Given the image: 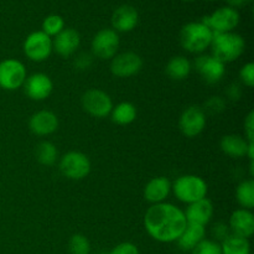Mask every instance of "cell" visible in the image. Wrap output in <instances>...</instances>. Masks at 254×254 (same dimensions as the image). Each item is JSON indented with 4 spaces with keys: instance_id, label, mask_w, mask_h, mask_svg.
<instances>
[{
    "instance_id": "13",
    "label": "cell",
    "mask_w": 254,
    "mask_h": 254,
    "mask_svg": "<svg viewBox=\"0 0 254 254\" xmlns=\"http://www.w3.org/2000/svg\"><path fill=\"white\" fill-rule=\"evenodd\" d=\"M195 68L201 78L208 84L218 83L226 73L225 64L212 55H200L195 60Z\"/></svg>"
},
{
    "instance_id": "4",
    "label": "cell",
    "mask_w": 254,
    "mask_h": 254,
    "mask_svg": "<svg viewBox=\"0 0 254 254\" xmlns=\"http://www.w3.org/2000/svg\"><path fill=\"white\" fill-rule=\"evenodd\" d=\"M171 191L175 197L184 203L196 202L207 196V184L197 175H183L171 184Z\"/></svg>"
},
{
    "instance_id": "21",
    "label": "cell",
    "mask_w": 254,
    "mask_h": 254,
    "mask_svg": "<svg viewBox=\"0 0 254 254\" xmlns=\"http://www.w3.org/2000/svg\"><path fill=\"white\" fill-rule=\"evenodd\" d=\"M251 144L252 143H250L247 139L238 135V134H228V135L222 136V139H221L220 141L221 150H222L226 155L236 159L247 156L248 149H250Z\"/></svg>"
},
{
    "instance_id": "20",
    "label": "cell",
    "mask_w": 254,
    "mask_h": 254,
    "mask_svg": "<svg viewBox=\"0 0 254 254\" xmlns=\"http://www.w3.org/2000/svg\"><path fill=\"white\" fill-rule=\"evenodd\" d=\"M184 213H185L188 223L206 226L213 216V205L208 198L205 197L202 200L190 203Z\"/></svg>"
},
{
    "instance_id": "17",
    "label": "cell",
    "mask_w": 254,
    "mask_h": 254,
    "mask_svg": "<svg viewBox=\"0 0 254 254\" xmlns=\"http://www.w3.org/2000/svg\"><path fill=\"white\" fill-rule=\"evenodd\" d=\"M228 227L232 235L243 238L252 237L254 233V216L251 210L238 208L231 215Z\"/></svg>"
},
{
    "instance_id": "10",
    "label": "cell",
    "mask_w": 254,
    "mask_h": 254,
    "mask_svg": "<svg viewBox=\"0 0 254 254\" xmlns=\"http://www.w3.org/2000/svg\"><path fill=\"white\" fill-rule=\"evenodd\" d=\"M24 54L34 62L46 61L52 54V39L44 31H34L25 39Z\"/></svg>"
},
{
    "instance_id": "5",
    "label": "cell",
    "mask_w": 254,
    "mask_h": 254,
    "mask_svg": "<svg viewBox=\"0 0 254 254\" xmlns=\"http://www.w3.org/2000/svg\"><path fill=\"white\" fill-rule=\"evenodd\" d=\"M60 171L69 180H83L91 173V160L81 151H68L60 159Z\"/></svg>"
},
{
    "instance_id": "40",
    "label": "cell",
    "mask_w": 254,
    "mask_h": 254,
    "mask_svg": "<svg viewBox=\"0 0 254 254\" xmlns=\"http://www.w3.org/2000/svg\"><path fill=\"white\" fill-rule=\"evenodd\" d=\"M98 254H108V253H104V252H101V253H98Z\"/></svg>"
},
{
    "instance_id": "25",
    "label": "cell",
    "mask_w": 254,
    "mask_h": 254,
    "mask_svg": "<svg viewBox=\"0 0 254 254\" xmlns=\"http://www.w3.org/2000/svg\"><path fill=\"white\" fill-rule=\"evenodd\" d=\"M222 254H251V245L247 238L240 237L231 233L221 243Z\"/></svg>"
},
{
    "instance_id": "31",
    "label": "cell",
    "mask_w": 254,
    "mask_h": 254,
    "mask_svg": "<svg viewBox=\"0 0 254 254\" xmlns=\"http://www.w3.org/2000/svg\"><path fill=\"white\" fill-rule=\"evenodd\" d=\"M226 102L221 97H211L205 103V111H207L210 114H218L225 111Z\"/></svg>"
},
{
    "instance_id": "18",
    "label": "cell",
    "mask_w": 254,
    "mask_h": 254,
    "mask_svg": "<svg viewBox=\"0 0 254 254\" xmlns=\"http://www.w3.org/2000/svg\"><path fill=\"white\" fill-rule=\"evenodd\" d=\"M139 14L131 5H122L112 15V26L117 32H129L138 25Z\"/></svg>"
},
{
    "instance_id": "33",
    "label": "cell",
    "mask_w": 254,
    "mask_h": 254,
    "mask_svg": "<svg viewBox=\"0 0 254 254\" xmlns=\"http://www.w3.org/2000/svg\"><path fill=\"white\" fill-rule=\"evenodd\" d=\"M93 55L87 54V52H82V54L77 55L76 59H74L73 64L74 67L79 71H86V69L91 68V66L93 64Z\"/></svg>"
},
{
    "instance_id": "23",
    "label": "cell",
    "mask_w": 254,
    "mask_h": 254,
    "mask_svg": "<svg viewBox=\"0 0 254 254\" xmlns=\"http://www.w3.org/2000/svg\"><path fill=\"white\" fill-rule=\"evenodd\" d=\"M192 64L185 56H175L169 60L165 67V72L174 81H183L190 74Z\"/></svg>"
},
{
    "instance_id": "9",
    "label": "cell",
    "mask_w": 254,
    "mask_h": 254,
    "mask_svg": "<svg viewBox=\"0 0 254 254\" xmlns=\"http://www.w3.org/2000/svg\"><path fill=\"white\" fill-rule=\"evenodd\" d=\"M119 44L118 32L113 29H102L92 40V55L99 60H112L118 52Z\"/></svg>"
},
{
    "instance_id": "36",
    "label": "cell",
    "mask_w": 254,
    "mask_h": 254,
    "mask_svg": "<svg viewBox=\"0 0 254 254\" xmlns=\"http://www.w3.org/2000/svg\"><path fill=\"white\" fill-rule=\"evenodd\" d=\"M246 139L250 143H254V112L251 111L245 119Z\"/></svg>"
},
{
    "instance_id": "11",
    "label": "cell",
    "mask_w": 254,
    "mask_h": 254,
    "mask_svg": "<svg viewBox=\"0 0 254 254\" xmlns=\"http://www.w3.org/2000/svg\"><path fill=\"white\" fill-rule=\"evenodd\" d=\"M206 127V113L197 106H190L181 113L179 119V128L188 138L200 135Z\"/></svg>"
},
{
    "instance_id": "30",
    "label": "cell",
    "mask_w": 254,
    "mask_h": 254,
    "mask_svg": "<svg viewBox=\"0 0 254 254\" xmlns=\"http://www.w3.org/2000/svg\"><path fill=\"white\" fill-rule=\"evenodd\" d=\"M192 254H222L221 245L213 240H203L193 248Z\"/></svg>"
},
{
    "instance_id": "34",
    "label": "cell",
    "mask_w": 254,
    "mask_h": 254,
    "mask_svg": "<svg viewBox=\"0 0 254 254\" xmlns=\"http://www.w3.org/2000/svg\"><path fill=\"white\" fill-rule=\"evenodd\" d=\"M211 232H212V237L215 238L216 242H218V241H220V242H223V241L231 235L230 227H228V225H226L225 222L215 223V225L212 226Z\"/></svg>"
},
{
    "instance_id": "35",
    "label": "cell",
    "mask_w": 254,
    "mask_h": 254,
    "mask_svg": "<svg viewBox=\"0 0 254 254\" xmlns=\"http://www.w3.org/2000/svg\"><path fill=\"white\" fill-rule=\"evenodd\" d=\"M108 254H140L138 247L130 242H123L114 247Z\"/></svg>"
},
{
    "instance_id": "6",
    "label": "cell",
    "mask_w": 254,
    "mask_h": 254,
    "mask_svg": "<svg viewBox=\"0 0 254 254\" xmlns=\"http://www.w3.org/2000/svg\"><path fill=\"white\" fill-rule=\"evenodd\" d=\"M27 78L25 64L16 59H5L0 61V88L5 91H16L24 86Z\"/></svg>"
},
{
    "instance_id": "28",
    "label": "cell",
    "mask_w": 254,
    "mask_h": 254,
    "mask_svg": "<svg viewBox=\"0 0 254 254\" xmlns=\"http://www.w3.org/2000/svg\"><path fill=\"white\" fill-rule=\"evenodd\" d=\"M64 29V17L60 16L57 14L49 15V16L45 17V20L42 21V30L47 36L55 37L56 35H59L62 30Z\"/></svg>"
},
{
    "instance_id": "41",
    "label": "cell",
    "mask_w": 254,
    "mask_h": 254,
    "mask_svg": "<svg viewBox=\"0 0 254 254\" xmlns=\"http://www.w3.org/2000/svg\"><path fill=\"white\" fill-rule=\"evenodd\" d=\"M210 1H217V0H210Z\"/></svg>"
},
{
    "instance_id": "39",
    "label": "cell",
    "mask_w": 254,
    "mask_h": 254,
    "mask_svg": "<svg viewBox=\"0 0 254 254\" xmlns=\"http://www.w3.org/2000/svg\"><path fill=\"white\" fill-rule=\"evenodd\" d=\"M181 1H185V2H189V1H192V0H181Z\"/></svg>"
},
{
    "instance_id": "27",
    "label": "cell",
    "mask_w": 254,
    "mask_h": 254,
    "mask_svg": "<svg viewBox=\"0 0 254 254\" xmlns=\"http://www.w3.org/2000/svg\"><path fill=\"white\" fill-rule=\"evenodd\" d=\"M236 198L240 206L246 210L254 207V181L252 179L242 181L236 190Z\"/></svg>"
},
{
    "instance_id": "12",
    "label": "cell",
    "mask_w": 254,
    "mask_h": 254,
    "mask_svg": "<svg viewBox=\"0 0 254 254\" xmlns=\"http://www.w3.org/2000/svg\"><path fill=\"white\" fill-rule=\"evenodd\" d=\"M143 67V60L135 52H123L116 55L111 61L112 73L119 78H128L139 73Z\"/></svg>"
},
{
    "instance_id": "19",
    "label": "cell",
    "mask_w": 254,
    "mask_h": 254,
    "mask_svg": "<svg viewBox=\"0 0 254 254\" xmlns=\"http://www.w3.org/2000/svg\"><path fill=\"white\" fill-rule=\"evenodd\" d=\"M171 192V183L165 176H156L153 178L144 188V198L148 202L156 203L166 202Z\"/></svg>"
},
{
    "instance_id": "14",
    "label": "cell",
    "mask_w": 254,
    "mask_h": 254,
    "mask_svg": "<svg viewBox=\"0 0 254 254\" xmlns=\"http://www.w3.org/2000/svg\"><path fill=\"white\" fill-rule=\"evenodd\" d=\"M22 87L30 99L40 102L45 101L51 96L52 91H54V82H52L51 77L47 76L46 73L37 72V73L27 77Z\"/></svg>"
},
{
    "instance_id": "38",
    "label": "cell",
    "mask_w": 254,
    "mask_h": 254,
    "mask_svg": "<svg viewBox=\"0 0 254 254\" xmlns=\"http://www.w3.org/2000/svg\"><path fill=\"white\" fill-rule=\"evenodd\" d=\"M251 1H252V0H227V4L228 6L233 7V9H237V7L246 6V5L250 4Z\"/></svg>"
},
{
    "instance_id": "8",
    "label": "cell",
    "mask_w": 254,
    "mask_h": 254,
    "mask_svg": "<svg viewBox=\"0 0 254 254\" xmlns=\"http://www.w3.org/2000/svg\"><path fill=\"white\" fill-rule=\"evenodd\" d=\"M82 107L89 116L94 118H106L113 109V101L107 92L98 88H91L82 96Z\"/></svg>"
},
{
    "instance_id": "2",
    "label": "cell",
    "mask_w": 254,
    "mask_h": 254,
    "mask_svg": "<svg viewBox=\"0 0 254 254\" xmlns=\"http://www.w3.org/2000/svg\"><path fill=\"white\" fill-rule=\"evenodd\" d=\"M210 47L212 56L226 64L242 56L246 49V41L240 34H236L235 31L213 34Z\"/></svg>"
},
{
    "instance_id": "22",
    "label": "cell",
    "mask_w": 254,
    "mask_h": 254,
    "mask_svg": "<svg viewBox=\"0 0 254 254\" xmlns=\"http://www.w3.org/2000/svg\"><path fill=\"white\" fill-rule=\"evenodd\" d=\"M206 237V228L205 226L200 225H193V223H188L185 227L184 232L181 233L180 237L178 238V246L180 250L186 251H192L201 241L205 240Z\"/></svg>"
},
{
    "instance_id": "32",
    "label": "cell",
    "mask_w": 254,
    "mask_h": 254,
    "mask_svg": "<svg viewBox=\"0 0 254 254\" xmlns=\"http://www.w3.org/2000/svg\"><path fill=\"white\" fill-rule=\"evenodd\" d=\"M240 78L243 83L247 87L252 88L254 86V64L253 62H248L245 66L241 68L240 71Z\"/></svg>"
},
{
    "instance_id": "7",
    "label": "cell",
    "mask_w": 254,
    "mask_h": 254,
    "mask_svg": "<svg viewBox=\"0 0 254 254\" xmlns=\"http://www.w3.org/2000/svg\"><path fill=\"white\" fill-rule=\"evenodd\" d=\"M240 12L237 9L231 6H221L208 16L202 19L206 26L212 30L213 34H223L232 32L240 24Z\"/></svg>"
},
{
    "instance_id": "37",
    "label": "cell",
    "mask_w": 254,
    "mask_h": 254,
    "mask_svg": "<svg viewBox=\"0 0 254 254\" xmlns=\"http://www.w3.org/2000/svg\"><path fill=\"white\" fill-rule=\"evenodd\" d=\"M227 94H228V98L233 99V101H235V99H238L241 96L240 87H238L237 84H232V86H230V88H228Z\"/></svg>"
},
{
    "instance_id": "29",
    "label": "cell",
    "mask_w": 254,
    "mask_h": 254,
    "mask_svg": "<svg viewBox=\"0 0 254 254\" xmlns=\"http://www.w3.org/2000/svg\"><path fill=\"white\" fill-rule=\"evenodd\" d=\"M68 251L71 254H89L91 253V243L86 236L76 233L69 240Z\"/></svg>"
},
{
    "instance_id": "1",
    "label": "cell",
    "mask_w": 254,
    "mask_h": 254,
    "mask_svg": "<svg viewBox=\"0 0 254 254\" xmlns=\"http://www.w3.org/2000/svg\"><path fill=\"white\" fill-rule=\"evenodd\" d=\"M186 226L184 211L170 202L151 205L144 216V227L148 235L161 243L178 241Z\"/></svg>"
},
{
    "instance_id": "3",
    "label": "cell",
    "mask_w": 254,
    "mask_h": 254,
    "mask_svg": "<svg viewBox=\"0 0 254 254\" xmlns=\"http://www.w3.org/2000/svg\"><path fill=\"white\" fill-rule=\"evenodd\" d=\"M213 39L212 30L202 21H191L184 25L180 31V44L191 54H202L210 49Z\"/></svg>"
},
{
    "instance_id": "26",
    "label": "cell",
    "mask_w": 254,
    "mask_h": 254,
    "mask_svg": "<svg viewBox=\"0 0 254 254\" xmlns=\"http://www.w3.org/2000/svg\"><path fill=\"white\" fill-rule=\"evenodd\" d=\"M35 156L41 165L51 166L56 163L57 158H59V151H57L55 144H52L51 141L44 140L37 144L36 149H35Z\"/></svg>"
},
{
    "instance_id": "15",
    "label": "cell",
    "mask_w": 254,
    "mask_h": 254,
    "mask_svg": "<svg viewBox=\"0 0 254 254\" xmlns=\"http://www.w3.org/2000/svg\"><path fill=\"white\" fill-rule=\"evenodd\" d=\"M81 36L78 31L71 27H64L59 35L52 39V50L62 57H69L78 50Z\"/></svg>"
},
{
    "instance_id": "24",
    "label": "cell",
    "mask_w": 254,
    "mask_h": 254,
    "mask_svg": "<svg viewBox=\"0 0 254 254\" xmlns=\"http://www.w3.org/2000/svg\"><path fill=\"white\" fill-rule=\"evenodd\" d=\"M109 116L118 126H129L136 119V108L130 102H121L113 107Z\"/></svg>"
},
{
    "instance_id": "16",
    "label": "cell",
    "mask_w": 254,
    "mask_h": 254,
    "mask_svg": "<svg viewBox=\"0 0 254 254\" xmlns=\"http://www.w3.org/2000/svg\"><path fill=\"white\" fill-rule=\"evenodd\" d=\"M29 128L37 136L51 135L59 129V118L51 111H39L30 118Z\"/></svg>"
}]
</instances>
